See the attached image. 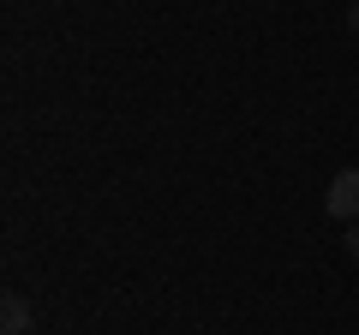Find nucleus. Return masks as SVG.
<instances>
[{
    "label": "nucleus",
    "mask_w": 359,
    "mask_h": 335,
    "mask_svg": "<svg viewBox=\"0 0 359 335\" xmlns=\"http://www.w3.org/2000/svg\"><path fill=\"white\" fill-rule=\"evenodd\" d=\"M323 210H330L335 221H347V228L359 221V168H341V174L330 180V192H323Z\"/></svg>",
    "instance_id": "nucleus-1"
},
{
    "label": "nucleus",
    "mask_w": 359,
    "mask_h": 335,
    "mask_svg": "<svg viewBox=\"0 0 359 335\" xmlns=\"http://www.w3.org/2000/svg\"><path fill=\"white\" fill-rule=\"evenodd\" d=\"M0 329H6V335H25L30 329V306L18 294H6V306H0Z\"/></svg>",
    "instance_id": "nucleus-2"
},
{
    "label": "nucleus",
    "mask_w": 359,
    "mask_h": 335,
    "mask_svg": "<svg viewBox=\"0 0 359 335\" xmlns=\"http://www.w3.org/2000/svg\"><path fill=\"white\" fill-rule=\"evenodd\" d=\"M347 30H353V36H359V0H353V6H347Z\"/></svg>",
    "instance_id": "nucleus-3"
},
{
    "label": "nucleus",
    "mask_w": 359,
    "mask_h": 335,
    "mask_svg": "<svg viewBox=\"0 0 359 335\" xmlns=\"http://www.w3.org/2000/svg\"><path fill=\"white\" fill-rule=\"evenodd\" d=\"M347 252H353V258H359V221H353V228H347Z\"/></svg>",
    "instance_id": "nucleus-4"
}]
</instances>
